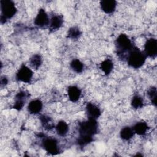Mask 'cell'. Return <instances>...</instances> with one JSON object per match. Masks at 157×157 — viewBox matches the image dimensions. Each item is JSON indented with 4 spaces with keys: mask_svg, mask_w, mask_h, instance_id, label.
Returning <instances> with one entry per match:
<instances>
[{
    "mask_svg": "<svg viewBox=\"0 0 157 157\" xmlns=\"http://www.w3.org/2000/svg\"><path fill=\"white\" fill-rule=\"evenodd\" d=\"M98 132V123L97 120L88 118L82 121L78 126V137L77 144L82 147L93 141L94 137Z\"/></svg>",
    "mask_w": 157,
    "mask_h": 157,
    "instance_id": "obj_1",
    "label": "cell"
},
{
    "mask_svg": "<svg viewBox=\"0 0 157 157\" xmlns=\"http://www.w3.org/2000/svg\"><path fill=\"white\" fill-rule=\"evenodd\" d=\"M134 46V45L129 37L123 33L119 34L115 40L116 53L123 59H126V55Z\"/></svg>",
    "mask_w": 157,
    "mask_h": 157,
    "instance_id": "obj_2",
    "label": "cell"
},
{
    "mask_svg": "<svg viewBox=\"0 0 157 157\" xmlns=\"http://www.w3.org/2000/svg\"><path fill=\"white\" fill-rule=\"evenodd\" d=\"M147 56L144 52L135 45L129 52L126 60L129 66L134 69L140 68L145 63Z\"/></svg>",
    "mask_w": 157,
    "mask_h": 157,
    "instance_id": "obj_3",
    "label": "cell"
},
{
    "mask_svg": "<svg viewBox=\"0 0 157 157\" xmlns=\"http://www.w3.org/2000/svg\"><path fill=\"white\" fill-rule=\"evenodd\" d=\"M0 8V21L1 24L5 23L9 20L12 18L17 12V9L15 2L11 0H1Z\"/></svg>",
    "mask_w": 157,
    "mask_h": 157,
    "instance_id": "obj_4",
    "label": "cell"
},
{
    "mask_svg": "<svg viewBox=\"0 0 157 157\" xmlns=\"http://www.w3.org/2000/svg\"><path fill=\"white\" fill-rule=\"evenodd\" d=\"M42 147L47 153L51 155H56L60 152L58 141L54 137H44L42 140Z\"/></svg>",
    "mask_w": 157,
    "mask_h": 157,
    "instance_id": "obj_5",
    "label": "cell"
},
{
    "mask_svg": "<svg viewBox=\"0 0 157 157\" xmlns=\"http://www.w3.org/2000/svg\"><path fill=\"white\" fill-rule=\"evenodd\" d=\"M33 70L25 64H22L17 70L15 78L17 81L25 83H30L33 77Z\"/></svg>",
    "mask_w": 157,
    "mask_h": 157,
    "instance_id": "obj_6",
    "label": "cell"
},
{
    "mask_svg": "<svg viewBox=\"0 0 157 157\" xmlns=\"http://www.w3.org/2000/svg\"><path fill=\"white\" fill-rule=\"evenodd\" d=\"M50 17L43 8L39 9L34 20V25L39 28H45L49 25Z\"/></svg>",
    "mask_w": 157,
    "mask_h": 157,
    "instance_id": "obj_7",
    "label": "cell"
},
{
    "mask_svg": "<svg viewBox=\"0 0 157 157\" xmlns=\"http://www.w3.org/2000/svg\"><path fill=\"white\" fill-rule=\"evenodd\" d=\"M30 94L29 92L25 90L19 91L15 96L14 103L13 105V109L20 111L23 109L25 104L29 98Z\"/></svg>",
    "mask_w": 157,
    "mask_h": 157,
    "instance_id": "obj_8",
    "label": "cell"
},
{
    "mask_svg": "<svg viewBox=\"0 0 157 157\" xmlns=\"http://www.w3.org/2000/svg\"><path fill=\"white\" fill-rule=\"evenodd\" d=\"M147 58H155L157 56V40L155 38L147 39L144 44V50L143 51Z\"/></svg>",
    "mask_w": 157,
    "mask_h": 157,
    "instance_id": "obj_9",
    "label": "cell"
},
{
    "mask_svg": "<svg viewBox=\"0 0 157 157\" xmlns=\"http://www.w3.org/2000/svg\"><path fill=\"white\" fill-rule=\"evenodd\" d=\"M85 111L88 118L94 120H98L102 114L101 109L93 102H88L86 104Z\"/></svg>",
    "mask_w": 157,
    "mask_h": 157,
    "instance_id": "obj_10",
    "label": "cell"
},
{
    "mask_svg": "<svg viewBox=\"0 0 157 157\" xmlns=\"http://www.w3.org/2000/svg\"><path fill=\"white\" fill-rule=\"evenodd\" d=\"M43 109V102L39 99L31 100L27 105V110L29 114H39Z\"/></svg>",
    "mask_w": 157,
    "mask_h": 157,
    "instance_id": "obj_11",
    "label": "cell"
},
{
    "mask_svg": "<svg viewBox=\"0 0 157 157\" xmlns=\"http://www.w3.org/2000/svg\"><path fill=\"white\" fill-rule=\"evenodd\" d=\"M64 23V18L63 15L59 14L53 15L50 18L49 29L51 31H56L60 29Z\"/></svg>",
    "mask_w": 157,
    "mask_h": 157,
    "instance_id": "obj_12",
    "label": "cell"
},
{
    "mask_svg": "<svg viewBox=\"0 0 157 157\" xmlns=\"http://www.w3.org/2000/svg\"><path fill=\"white\" fill-rule=\"evenodd\" d=\"M117 2L115 0H102L100 1L101 9L106 14L113 13L117 8Z\"/></svg>",
    "mask_w": 157,
    "mask_h": 157,
    "instance_id": "obj_13",
    "label": "cell"
},
{
    "mask_svg": "<svg viewBox=\"0 0 157 157\" xmlns=\"http://www.w3.org/2000/svg\"><path fill=\"white\" fill-rule=\"evenodd\" d=\"M67 94L71 102H76L81 97L82 90L76 85H70L67 87Z\"/></svg>",
    "mask_w": 157,
    "mask_h": 157,
    "instance_id": "obj_14",
    "label": "cell"
},
{
    "mask_svg": "<svg viewBox=\"0 0 157 157\" xmlns=\"http://www.w3.org/2000/svg\"><path fill=\"white\" fill-rule=\"evenodd\" d=\"M135 134L139 136H144L147 134L148 129H150L148 124L143 121H140L135 123L132 126Z\"/></svg>",
    "mask_w": 157,
    "mask_h": 157,
    "instance_id": "obj_15",
    "label": "cell"
},
{
    "mask_svg": "<svg viewBox=\"0 0 157 157\" xmlns=\"http://www.w3.org/2000/svg\"><path fill=\"white\" fill-rule=\"evenodd\" d=\"M55 129L56 134L61 137L66 136L69 132V125L64 120H59L55 124Z\"/></svg>",
    "mask_w": 157,
    "mask_h": 157,
    "instance_id": "obj_16",
    "label": "cell"
},
{
    "mask_svg": "<svg viewBox=\"0 0 157 157\" xmlns=\"http://www.w3.org/2000/svg\"><path fill=\"white\" fill-rule=\"evenodd\" d=\"M114 67V64L112 59L107 58L103 60L99 66V68L105 75H109L112 72Z\"/></svg>",
    "mask_w": 157,
    "mask_h": 157,
    "instance_id": "obj_17",
    "label": "cell"
},
{
    "mask_svg": "<svg viewBox=\"0 0 157 157\" xmlns=\"http://www.w3.org/2000/svg\"><path fill=\"white\" fill-rule=\"evenodd\" d=\"M39 120L42 126L46 130H52L55 128V124L53 121L52 118L46 115H40L39 117Z\"/></svg>",
    "mask_w": 157,
    "mask_h": 157,
    "instance_id": "obj_18",
    "label": "cell"
},
{
    "mask_svg": "<svg viewBox=\"0 0 157 157\" xmlns=\"http://www.w3.org/2000/svg\"><path fill=\"white\" fill-rule=\"evenodd\" d=\"M135 133L133 131L132 127L129 126H126L122 128L120 131V138L125 141L131 140L134 136Z\"/></svg>",
    "mask_w": 157,
    "mask_h": 157,
    "instance_id": "obj_19",
    "label": "cell"
},
{
    "mask_svg": "<svg viewBox=\"0 0 157 157\" xmlns=\"http://www.w3.org/2000/svg\"><path fill=\"white\" fill-rule=\"evenodd\" d=\"M43 59L42 56L39 53L33 54L29 59L30 66L34 69H38L42 66Z\"/></svg>",
    "mask_w": 157,
    "mask_h": 157,
    "instance_id": "obj_20",
    "label": "cell"
},
{
    "mask_svg": "<svg viewBox=\"0 0 157 157\" xmlns=\"http://www.w3.org/2000/svg\"><path fill=\"white\" fill-rule=\"evenodd\" d=\"M82 34V32L80 29L76 26H73L70 27L66 34V37L68 39L72 40H77L78 39Z\"/></svg>",
    "mask_w": 157,
    "mask_h": 157,
    "instance_id": "obj_21",
    "label": "cell"
},
{
    "mask_svg": "<svg viewBox=\"0 0 157 157\" xmlns=\"http://www.w3.org/2000/svg\"><path fill=\"white\" fill-rule=\"evenodd\" d=\"M69 66L72 71L77 74L82 73L83 71L85 68L83 63L77 58L72 59L71 61L70 62Z\"/></svg>",
    "mask_w": 157,
    "mask_h": 157,
    "instance_id": "obj_22",
    "label": "cell"
},
{
    "mask_svg": "<svg viewBox=\"0 0 157 157\" xmlns=\"http://www.w3.org/2000/svg\"><path fill=\"white\" fill-rule=\"evenodd\" d=\"M144 101L143 98L138 95L136 94L133 96L131 101V105L134 109H139L144 107Z\"/></svg>",
    "mask_w": 157,
    "mask_h": 157,
    "instance_id": "obj_23",
    "label": "cell"
},
{
    "mask_svg": "<svg viewBox=\"0 0 157 157\" xmlns=\"http://www.w3.org/2000/svg\"><path fill=\"white\" fill-rule=\"evenodd\" d=\"M147 96L150 100L151 104L154 106H156V88L155 86H151L148 90H147Z\"/></svg>",
    "mask_w": 157,
    "mask_h": 157,
    "instance_id": "obj_24",
    "label": "cell"
},
{
    "mask_svg": "<svg viewBox=\"0 0 157 157\" xmlns=\"http://www.w3.org/2000/svg\"><path fill=\"white\" fill-rule=\"evenodd\" d=\"M8 83V78H7L6 76L2 75L1 77V86H6Z\"/></svg>",
    "mask_w": 157,
    "mask_h": 157,
    "instance_id": "obj_25",
    "label": "cell"
}]
</instances>
